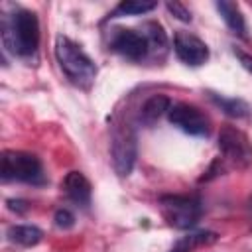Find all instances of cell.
Returning a JSON list of instances; mask_svg holds the SVG:
<instances>
[{"label": "cell", "instance_id": "cell-1", "mask_svg": "<svg viewBox=\"0 0 252 252\" xmlns=\"http://www.w3.org/2000/svg\"><path fill=\"white\" fill-rule=\"evenodd\" d=\"M2 43L4 47L22 59L35 55L39 45V20L30 10H14L2 16Z\"/></svg>", "mask_w": 252, "mask_h": 252}, {"label": "cell", "instance_id": "cell-2", "mask_svg": "<svg viewBox=\"0 0 252 252\" xmlns=\"http://www.w3.org/2000/svg\"><path fill=\"white\" fill-rule=\"evenodd\" d=\"M55 57L65 73V77L79 89L87 91L93 87L94 77H96V65L94 61L77 45L73 39L65 35H57L55 39Z\"/></svg>", "mask_w": 252, "mask_h": 252}, {"label": "cell", "instance_id": "cell-3", "mask_svg": "<svg viewBox=\"0 0 252 252\" xmlns=\"http://www.w3.org/2000/svg\"><path fill=\"white\" fill-rule=\"evenodd\" d=\"M2 181H22L32 185H43L45 173L37 156L28 152L6 150L2 154Z\"/></svg>", "mask_w": 252, "mask_h": 252}, {"label": "cell", "instance_id": "cell-4", "mask_svg": "<svg viewBox=\"0 0 252 252\" xmlns=\"http://www.w3.org/2000/svg\"><path fill=\"white\" fill-rule=\"evenodd\" d=\"M159 209L167 224L179 230L193 228L203 215V205L195 195H163Z\"/></svg>", "mask_w": 252, "mask_h": 252}, {"label": "cell", "instance_id": "cell-5", "mask_svg": "<svg viewBox=\"0 0 252 252\" xmlns=\"http://www.w3.org/2000/svg\"><path fill=\"white\" fill-rule=\"evenodd\" d=\"M217 146L222 156V161H226L230 167L246 169L252 165V144L242 130L234 126H224L219 132Z\"/></svg>", "mask_w": 252, "mask_h": 252}, {"label": "cell", "instance_id": "cell-6", "mask_svg": "<svg viewBox=\"0 0 252 252\" xmlns=\"http://www.w3.org/2000/svg\"><path fill=\"white\" fill-rule=\"evenodd\" d=\"M110 154H112L114 171L120 177H128L136 163V134H134L132 126L120 124L114 128Z\"/></svg>", "mask_w": 252, "mask_h": 252}, {"label": "cell", "instance_id": "cell-7", "mask_svg": "<svg viewBox=\"0 0 252 252\" xmlns=\"http://www.w3.org/2000/svg\"><path fill=\"white\" fill-rule=\"evenodd\" d=\"M167 120L189 136H209V118L193 104L175 102L167 112Z\"/></svg>", "mask_w": 252, "mask_h": 252}, {"label": "cell", "instance_id": "cell-8", "mask_svg": "<svg viewBox=\"0 0 252 252\" xmlns=\"http://www.w3.org/2000/svg\"><path fill=\"white\" fill-rule=\"evenodd\" d=\"M110 49L116 51L118 55H122L124 59H130V61H142L150 53L146 37L140 32L126 30V28H118L112 32Z\"/></svg>", "mask_w": 252, "mask_h": 252}, {"label": "cell", "instance_id": "cell-9", "mask_svg": "<svg viewBox=\"0 0 252 252\" xmlns=\"http://www.w3.org/2000/svg\"><path fill=\"white\" fill-rule=\"evenodd\" d=\"M173 51L175 55L191 67H199L209 59V47L203 39L187 32H175L173 35Z\"/></svg>", "mask_w": 252, "mask_h": 252}, {"label": "cell", "instance_id": "cell-10", "mask_svg": "<svg viewBox=\"0 0 252 252\" xmlns=\"http://www.w3.org/2000/svg\"><path fill=\"white\" fill-rule=\"evenodd\" d=\"M61 189L65 191L69 201H73L75 205H79L83 209H87L91 205V193H93L91 183L81 171H69L61 183Z\"/></svg>", "mask_w": 252, "mask_h": 252}, {"label": "cell", "instance_id": "cell-11", "mask_svg": "<svg viewBox=\"0 0 252 252\" xmlns=\"http://www.w3.org/2000/svg\"><path fill=\"white\" fill-rule=\"evenodd\" d=\"M217 10H219L220 18L224 20V24L228 26V30H230L234 35L246 37V22H244V16H242L240 8H238L234 2L219 0V2H217Z\"/></svg>", "mask_w": 252, "mask_h": 252}, {"label": "cell", "instance_id": "cell-12", "mask_svg": "<svg viewBox=\"0 0 252 252\" xmlns=\"http://www.w3.org/2000/svg\"><path fill=\"white\" fill-rule=\"evenodd\" d=\"M171 108V100L165 94H152L140 108V120L144 124H154Z\"/></svg>", "mask_w": 252, "mask_h": 252}, {"label": "cell", "instance_id": "cell-13", "mask_svg": "<svg viewBox=\"0 0 252 252\" xmlns=\"http://www.w3.org/2000/svg\"><path fill=\"white\" fill-rule=\"evenodd\" d=\"M209 98L226 114V116H232V118H246L252 114L250 110V104L242 98H230V96H222V94H217V93H209Z\"/></svg>", "mask_w": 252, "mask_h": 252}, {"label": "cell", "instance_id": "cell-14", "mask_svg": "<svg viewBox=\"0 0 252 252\" xmlns=\"http://www.w3.org/2000/svg\"><path fill=\"white\" fill-rule=\"evenodd\" d=\"M140 33L146 37L150 53H165L167 51V35L159 22H146L140 28Z\"/></svg>", "mask_w": 252, "mask_h": 252}, {"label": "cell", "instance_id": "cell-15", "mask_svg": "<svg viewBox=\"0 0 252 252\" xmlns=\"http://www.w3.org/2000/svg\"><path fill=\"white\" fill-rule=\"evenodd\" d=\"M8 240L20 246H33L41 240L43 232L33 224H14L8 228Z\"/></svg>", "mask_w": 252, "mask_h": 252}, {"label": "cell", "instance_id": "cell-16", "mask_svg": "<svg viewBox=\"0 0 252 252\" xmlns=\"http://www.w3.org/2000/svg\"><path fill=\"white\" fill-rule=\"evenodd\" d=\"M158 4L156 2H148V0H126V2H120L110 18H122V16H140V14H148L156 8Z\"/></svg>", "mask_w": 252, "mask_h": 252}, {"label": "cell", "instance_id": "cell-17", "mask_svg": "<svg viewBox=\"0 0 252 252\" xmlns=\"http://www.w3.org/2000/svg\"><path fill=\"white\" fill-rule=\"evenodd\" d=\"M215 240H217V234L215 232H195V234H189V236L179 238L169 252H191L195 246H199V244H211Z\"/></svg>", "mask_w": 252, "mask_h": 252}, {"label": "cell", "instance_id": "cell-18", "mask_svg": "<svg viewBox=\"0 0 252 252\" xmlns=\"http://www.w3.org/2000/svg\"><path fill=\"white\" fill-rule=\"evenodd\" d=\"M53 220H55V226H57V228H63V230H67V228H71V226L75 224V217H73V213L67 211V209L55 211Z\"/></svg>", "mask_w": 252, "mask_h": 252}, {"label": "cell", "instance_id": "cell-19", "mask_svg": "<svg viewBox=\"0 0 252 252\" xmlns=\"http://www.w3.org/2000/svg\"><path fill=\"white\" fill-rule=\"evenodd\" d=\"M165 6H167V10H169L177 20H181V22H191V12H189L181 2H167Z\"/></svg>", "mask_w": 252, "mask_h": 252}, {"label": "cell", "instance_id": "cell-20", "mask_svg": "<svg viewBox=\"0 0 252 252\" xmlns=\"http://www.w3.org/2000/svg\"><path fill=\"white\" fill-rule=\"evenodd\" d=\"M234 55L238 57L240 65H242L248 73H252V55H250V53H244V51H240V49H234Z\"/></svg>", "mask_w": 252, "mask_h": 252}, {"label": "cell", "instance_id": "cell-21", "mask_svg": "<svg viewBox=\"0 0 252 252\" xmlns=\"http://www.w3.org/2000/svg\"><path fill=\"white\" fill-rule=\"evenodd\" d=\"M8 207H10L12 211H18V213H24V211H28V205H26V201H20V199H8Z\"/></svg>", "mask_w": 252, "mask_h": 252}, {"label": "cell", "instance_id": "cell-22", "mask_svg": "<svg viewBox=\"0 0 252 252\" xmlns=\"http://www.w3.org/2000/svg\"><path fill=\"white\" fill-rule=\"evenodd\" d=\"M248 217H250V222H252V195L248 199Z\"/></svg>", "mask_w": 252, "mask_h": 252}]
</instances>
